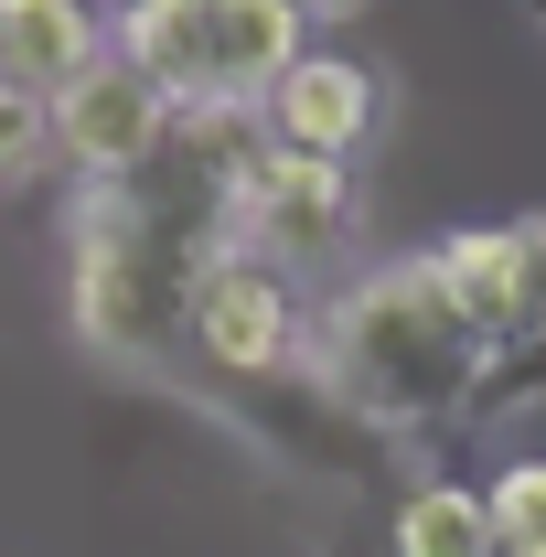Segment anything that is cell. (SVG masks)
<instances>
[{
	"mask_svg": "<svg viewBox=\"0 0 546 557\" xmlns=\"http://www.w3.org/2000/svg\"><path fill=\"white\" fill-rule=\"evenodd\" d=\"M482 364H493V344L450 311V289H439L429 258L353 278L333 311H322V333H311L322 397L343 418H364L375 440L386 429H472Z\"/></svg>",
	"mask_w": 546,
	"mask_h": 557,
	"instance_id": "6da1fadb",
	"label": "cell"
},
{
	"mask_svg": "<svg viewBox=\"0 0 546 557\" xmlns=\"http://www.w3.org/2000/svg\"><path fill=\"white\" fill-rule=\"evenodd\" d=\"M214 247H225V225L172 214L129 183H97V205L75 214V333L97 354H161L183 333L194 269Z\"/></svg>",
	"mask_w": 546,
	"mask_h": 557,
	"instance_id": "7a4b0ae2",
	"label": "cell"
},
{
	"mask_svg": "<svg viewBox=\"0 0 546 557\" xmlns=\"http://www.w3.org/2000/svg\"><path fill=\"white\" fill-rule=\"evenodd\" d=\"M289 11H300V22H343L353 0H289Z\"/></svg>",
	"mask_w": 546,
	"mask_h": 557,
	"instance_id": "9a60e30c",
	"label": "cell"
},
{
	"mask_svg": "<svg viewBox=\"0 0 546 557\" xmlns=\"http://www.w3.org/2000/svg\"><path fill=\"white\" fill-rule=\"evenodd\" d=\"M482 504H493V547L504 557H546V461H504L482 483Z\"/></svg>",
	"mask_w": 546,
	"mask_h": 557,
	"instance_id": "7c38bea8",
	"label": "cell"
},
{
	"mask_svg": "<svg viewBox=\"0 0 546 557\" xmlns=\"http://www.w3.org/2000/svg\"><path fill=\"white\" fill-rule=\"evenodd\" d=\"M214 54H225V108H258L311 54V22L289 0H214Z\"/></svg>",
	"mask_w": 546,
	"mask_h": 557,
	"instance_id": "30bf717a",
	"label": "cell"
},
{
	"mask_svg": "<svg viewBox=\"0 0 546 557\" xmlns=\"http://www.w3.org/2000/svg\"><path fill=\"white\" fill-rule=\"evenodd\" d=\"M119 54H129L172 108H225V54H214V0H129L119 22Z\"/></svg>",
	"mask_w": 546,
	"mask_h": 557,
	"instance_id": "ba28073f",
	"label": "cell"
},
{
	"mask_svg": "<svg viewBox=\"0 0 546 557\" xmlns=\"http://www.w3.org/2000/svg\"><path fill=\"white\" fill-rule=\"evenodd\" d=\"M54 161V97L0 75V172H44Z\"/></svg>",
	"mask_w": 546,
	"mask_h": 557,
	"instance_id": "4fadbf2b",
	"label": "cell"
},
{
	"mask_svg": "<svg viewBox=\"0 0 546 557\" xmlns=\"http://www.w3.org/2000/svg\"><path fill=\"white\" fill-rule=\"evenodd\" d=\"M546 397V322L525 333V344H504L493 364H482V397H472V418H504V408H536Z\"/></svg>",
	"mask_w": 546,
	"mask_h": 557,
	"instance_id": "5bb4252c",
	"label": "cell"
},
{
	"mask_svg": "<svg viewBox=\"0 0 546 557\" xmlns=\"http://www.w3.org/2000/svg\"><path fill=\"white\" fill-rule=\"evenodd\" d=\"M536 22H546V0H536Z\"/></svg>",
	"mask_w": 546,
	"mask_h": 557,
	"instance_id": "2e32d148",
	"label": "cell"
},
{
	"mask_svg": "<svg viewBox=\"0 0 546 557\" xmlns=\"http://www.w3.org/2000/svg\"><path fill=\"white\" fill-rule=\"evenodd\" d=\"M429 269H439L450 311H461L493 354L525 344L546 322V225H472V236H450Z\"/></svg>",
	"mask_w": 546,
	"mask_h": 557,
	"instance_id": "8992f818",
	"label": "cell"
},
{
	"mask_svg": "<svg viewBox=\"0 0 546 557\" xmlns=\"http://www.w3.org/2000/svg\"><path fill=\"white\" fill-rule=\"evenodd\" d=\"M353 236V172L311 161V150H278V139H236L225 150V247L247 258H322Z\"/></svg>",
	"mask_w": 546,
	"mask_h": 557,
	"instance_id": "277c9868",
	"label": "cell"
},
{
	"mask_svg": "<svg viewBox=\"0 0 546 557\" xmlns=\"http://www.w3.org/2000/svg\"><path fill=\"white\" fill-rule=\"evenodd\" d=\"M172 119H183V108H172L129 54H97V65L54 97V150H65L86 183H139V172L161 161Z\"/></svg>",
	"mask_w": 546,
	"mask_h": 557,
	"instance_id": "5b68a950",
	"label": "cell"
},
{
	"mask_svg": "<svg viewBox=\"0 0 546 557\" xmlns=\"http://www.w3.org/2000/svg\"><path fill=\"white\" fill-rule=\"evenodd\" d=\"M375 108H386L375 65L311 44V54L269 86V139H278V150H311V161H353V150L375 139Z\"/></svg>",
	"mask_w": 546,
	"mask_h": 557,
	"instance_id": "52a82bcc",
	"label": "cell"
},
{
	"mask_svg": "<svg viewBox=\"0 0 546 557\" xmlns=\"http://www.w3.org/2000/svg\"><path fill=\"white\" fill-rule=\"evenodd\" d=\"M183 344L204 354L214 375H300L311 364V311H300V278L278 258H247V247H214L194 269V300H183Z\"/></svg>",
	"mask_w": 546,
	"mask_h": 557,
	"instance_id": "3957f363",
	"label": "cell"
},
{
	"mask_svg": "<svg viewBox=\"0 0 546 557\" xmlns=\"http://www.w3.org/2000/svg\"><path fill=\"white\" fill-rule=\"evenodd\" d=\"M97 11L86 0H0V75L33 97H65L75 75L97 65Z\"/></svg>",
	"mask_w": 546,
	"mask_h": 557,
	"instance_id": "9c48e42d",
	"label": "cell"
},
{
	"mask_svg": "<svg viewBox=\"0 0 546 557\" xmlns=\"http://www.w3.org/2000/svg\"><path fill=\"white\" fill-rule=\"evenodd\" d=\"M397 557H504L493 547V504L472 483H418L397 504Z\"/></svg>",
	"mask_w": 546,
	"mask_h": 557,
	"instance_id": "8fae6325",
	"label": "cell"
}]
</instances>
